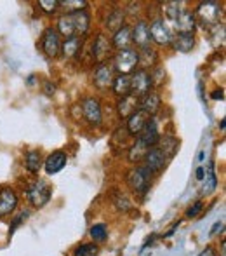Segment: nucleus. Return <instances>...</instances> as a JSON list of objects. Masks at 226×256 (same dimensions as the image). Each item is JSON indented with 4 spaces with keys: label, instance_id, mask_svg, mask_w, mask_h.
<instances>
[{
    "label": "nucleus",
    "instance_id": "f704fd0d",
    "mask_svg": "<svg viewBox=\"0 0 226 256\" xmlns=\"http://www.w3.org/2000/svg\"><path fill=\"white\" fill-rule=\"evenodd\" d=\"M91 237L94 240H98V242H101V240H105L106 237H108V228H106L105 223H98V225H92L91 226Z\"/></svg>",
    "mask_w": 226,
    "mask_h": 256
},
{
    "label": "nucleus",
    "instance_id": "473e14b6",
    "mask_svg": "<svg viewBox=\"0 0 226 256\" xmlns=\"http://www.w3.org/2000/svg\"><path fill=\"white\" fill-rule=\"evenodd\" d=\"M59 6L66 10V14H73L78 12V10H85L87 2L85 0H61Z\"/></svg>",
    "mask_w": 226,
    "mask_h": 256
},
{
    "label": "nucleus",
    "instance_id": "393cba45",
    "mask_svg": "<svg viewBox=\"0 0 226 256\" xmlns=\"http://www.w3.org/2000/svg\"><path fill=\"white\" fill-rule=\"evenodd\" d=\"M80 49H82V38H78V37L66 38V40L61 44V54H63V58H66V60L75 58L80 52Z\"/></svg>",
    "mask_w": 226,
    "mask_h": 256
},
{
    "label": "nucleus",
    "instance_id": "412c9836",
    "mask_svg": "<svg viewBox=\"0 0 226 256\" xmlns=\"http://www.w3.org/2000/svg\"><path fill=\"white\" fill-rule=\"evenodd\" d=\"M132 44V30L129 26H122L118 32L113 34V38H112V46L118 51L122 49H129Z\"/></svg>",
    "mask_w": 226,
    "mask_h": 256
},
{
    "label": "nucleus",
    "instance_id": "4be33fe9",
    "mask_svg": "<svg viewBox=\"0 0 226 256\" xmlns=\"http://www.w3.org/2000/svg\"><path fill=\"white\" fill-rule=\"evenodd\" d=\"M171 46L179 52H190L195 46V37L193 34H178L172 37Z\"/></svg>",
    "mask_w": 226,
    "mask_h": 256
},
{
    "label": "nucleus",
    "instance_id": "bb28decb",
    "mask_svg": "<svg viewBox=\"0 0 226 256\" xmlns=\"http://www.w3.org/2000/svg\"><path fill=\"white\" fill-rule=\"evenodd\" d=\"M148 150H150V146H146L141 140L136 138V142L132 143L131 148H129V160H131L132 164H136V162H141L143 158H145V155H146Z\"/></svg>",
    "mask_w": 226,
    "mask_h": 256
},
{
    "label": "nucleus",
    "instance_id": "a211bd4d",
    "mask_svg": "<svg viewBox=\"0 0 226 256\" xmlns=\"http://www.w3.org/2000/svg\"><path fill=\"white\" fill-rule=\"evenodd\" d=\"M148 120H150L148 115L138 108V110H136L134 114L127 118V132H129V134H132V136H138L139 132L143 131V128H145Z\"/></svg>",
    "mask_w": 226,
    "mask_h": 256
},
{
    "label": "nucleus",
    "instance_id": "2eb2a0df",
    "mask_svg": "<svg viewBox=\"0 0 226 256\" xmlns=\"http://www.w3.org/2000/svg\"><path fill=\"white\" fill-rule=\"evenodd\" d=\"M138 138L141 140L143 143H145L146 146H155L157 143H159L160 140V132H159V128H157V122L155 118H150L148 122H146V126L143 128V131L138 134Z\"/></svg>",
    "mask_w": 226,
    "mask_h": 256
},
{
    "label": "nucleus",
    "instance_id": "9b49d317",
    "mask_svg": "<svg viewBox=\"0 0 226 256\" xmlns=\"http://www.w3.org/2000/svg\"><path fill=\"white\" fill-rule=\"evenodd\" d=\"M171 26L174 28L178 34H193L197 28L195 16H193V12H190V10L183 9L181 12L178 14V18L171 23Z\"/></svg>",
    "mask_w": 226,
    "mask_h": 256
},
{
    "label": "nucleus",
    "instance_id": "a878e982",
    "mask_svg": "<svg viewBox=\"0 0 226 256\" xmlns=\"http://www.w3.org/2000/svg\"><path fill=\"white\" fill-rule=\"evenodd\" d=\"M218 186V178H216V169H214V162L211 160L207 164V169H206V174H204V194L209 196L216 190Z\"/></svg>",
    "mask_w": 226,
    "mask_h": 256
},
{
    "label": "nucleus",
    "instance_id": "c03bdc74",
    "mask_svg": "<svg viewBox=\"0 0 226 256\" xmlns=\"http://www.w3.org/2000/svg\"><path fill=\"white\" fill-rule=\"evenodd\" d=\"M221 256H226V242H221Z\"/></svg>",
    "mask_w": 226,
    "mask_h": 256
},
{
    "label": "nucleus",
    "instance_id": "f3484780",
    "mask_svg": "<svg viewBox=\"0 0 226 256\" xmlns=\"http://www.w3.org/2000/svg\"><path fill=\"white\" fill-rule=\"evenodd\" d=\"M70 16H71V23H73L75 37L80 38L82 35H85L89 32V26H91V16H89L87 9L78 10V12H73V14H70Z\"/></svg>",
    "mask_w": 226,
    "mask_h": 256
},
{
    "label": "nucleus",
    "instance_id": "f8f14e48",
    "mask_svg": "<svg viewBox=\"0 0 226 256\" xmlns=\"http://www.w3.org/2000/svg\"><path fill=\"white\" fill-rule=\"evenodd\" d=\"M112 51H113L112 40H110L106 35L98 34L94 44H92V58L101 64V63H105V60L112 54Z\"/></svg>",
    "mask_w": 226,
    "mask_h": 256
},
{
    "label": "nucleus",
    "instance_id": "2f4dec72",
    "mask_svg": "<svg viewBox=\"0 0 226 256\" xmlns=\"http://www.w3.org/2000/svg\"><path fill=\"white\" fill-rule=\"evenodd\" d=\"M124 26V12L120 9H115L108 18H106V28L110 32H118L120 28Z\"/></svg>",
    "mask_w": 226,
    "mask_h": 256
},
{
    "label": "nucleus",
    "instance_id": "f257e3e1",
    "mask_svg": "<svg viewBox=\"0 0 226 256\" xmlns=\"http://www.w3.org/2000/svg\"><path fill=\"white\" fill-rule=\"evenodd\" d=\"M221 14H223V7L214 0H206L200 2L195 9V21H199L204 28H213L218 26L221 21Z\"/></svg>",
    "mask_w": 226,
    "mask_h": 256
},
{
    "label": "nucleus",
    "instance_id": "f03ea898",
    "mask_svg": "<svg viewBox=\"0 0 226 256\" xmlns=\"http://www.w3.org/2000/svg\"><path fill=\"white\" fill-rule=\"evenodd\" d=\"M152 176L153 172L145 166H138V168L131 169L127 172V185L132 190V194L139 197L145 196L150 190V185H152Z\"/></svg>",
    "mask_w": 226,
    "mask_h": 256
},
{
    "label": "nucleus",
    "instance_id": "5701e85b",
    "mask_svg": "<svg viewBox=\"0 0 226 256\" xmlns=\"http://www.w3.org/2000/svg\"><path fill=\"white\" fill-rule=\"evenodd\" d=\"M155 146L164 155H166L167 158H172L176 154H178V150H179V142L174 138V136H164V138L160 136L159 143H157Z\"/></svg>",
    "mask_w": 226,
    "mask_h": 256
},
{
    "label": "nucleus",
    "instance_id": "7c9ffc66",
    "mask_svg": "<svg viewBox=\"0 0 226 256\" xmlns=\"http://www.w3.org/2000/svg\"><path fill=\"white\" fill-rule=\"evenodd\" d=\"M139 54V64H143V70H146L148 66H153V64L159 61V54L155 52V49L152 48H146V49H141V51H138Z\"/></svg>",
    "mask_w": 226,
    "mask_h": 256
},
{
    "label": "nucleus",
    "instance_id": "c85d7f7f",
    "mask_svg": "<svg viewBox=\"0 0 226 256\" xmlns=\"http://www.w3.org/2000/svg\"><path fill=\"white\" fill-rule=\"evenodd\" d=\"M183 10V4L181 2H164L162 4V12L166 16V23L171 24L172 21L178 18V14Z\"/></svg>",
    "mask_w": 226,
    "mask_h": 256
},
{
    "label": "nucleus",
    "instance_id": "dca6fc26",
    "mask_svg": "<svg viewBox=\"0 0 226 256\" xmlns=\"http://www.w3.org/2000/svg\"><path fill=\"white\" fill-rule=\"evenodd\" d=\"M66 162H68V155L64 152H61V150H56V152H52L44 160L45 172H47V174H56V172H59L61 169L66 166Z\"/></svg>",
    "mask_w": 226,
    "mask_h": 256
},
{
    "label": "nucleus",
    "instance_id": "6ab92c4d",
    "mask_svg": "<svg viewBox=\"0 0 226 256\" xmlns=\"http://www.w3.org/2000/svg\"><path fill=\"white\" fill-rule=\"evenodd\" d=\"M160 104H162L160 96L157 94V92H148V94L139 100V110L145 112L148 117H153V115L160 110Z\"/></svg>",
    "mask_w": 226,
    "mask_h": 256
},
{
    "label": "nucleus",
    "instance_id": "37998d69",
    "mask_svg": "<svg viewBox=\"0 0 226 256\" xmlns=\"http://www.w3.org/2000/svg\"><path fill=\"white\" fill-rule=\"evenodd\" d=\"M204 174H206V168H199L195 171V178L199 180V182H200V180H204Z\"/></svg>",
    "mask_w": 226,
    "mask_h": 256
},
{
    "label": "nucleus",
    "instance_id": "e433bc0d",
    "mask_svg": "<svg viewBox=\"0 0 226 256\" xmlns=\"http://www.w3.org/2000/svg\"><path fill=\"white\" fill-rule=\"evenodd\" d=\"M38 7H40L44 12L47 14H54L59 7V2L57 0H38Z\"/></svg>",
    "mask_w": 226,
    "mask_h": 256
},
{
    "label": "nucleus",
    "instance_id": "cd10ccee",
    "mask_svg": "<svg viewBox=\"0 0 226 256\" xmlns=\"http://www.w3.org/2000/svg\"><path fill=\"white\" fill-rule=\"evenodd\" d=\"M24 166H26V169L31 172V174H37L42 168V154L38 152V150L28 152L24 155Z\"/></svg>",
    "mask_w": 226,
    "mask_h": 256
},
{
    "label": "nucleus",
    "instance_id": "aec40b11",
    "mask_svg": "<svg viewBox=\"0 0 226 256\" xmlns=\"http://www.w3.org/2000/svg\"><path fill=\"white\" fill-rule=\"evenodd\" d=\"M138 106H139V100L134 98L132 94L125 96V98H120V100H118V103H117L118 117L127 120V118L131 117L136 110H138Z\"/></svg>",
    "mask_w": 226,
    "mask_h": 256
},
{
    "label": "nucleus",
    "instance_id": "b1692460",
    "mask_svg": "<svg viewBox=\"0 0 226 256\" xmlns=\"http://www.w3.org/2000/svg\"><path fill=\"white\" fill-rule=\"evenodd\" d=\"M112 89L115 94L118 96V100L129 96L131 94V77L129 75H115Z\"/></svg>",
    "mask_w": 226,
    "mask_h": 256
},
{
    "label": "nucleus",
    "instance_id": "423d86ee",
    "mask_svg": "<svg viewBox=\"0 0 226 256\" xmlns=\"http://www.w3.org/2000/svg\"><path fill=\"white\" fill-rule=\"evenodd\" d=\"M148 28H150V37H152L153 42H157L159 46H171L174 35H172V30L169 28V24H167L162 18L153 20Z\"/></svg>",
    "mask_w": 226,
    "mask_h": 256
},
{
    "label": "nucleus",
    "instance_id": "4c0bfd02",
    "mask_svg": "<svg viewBox=\"0 0 226 256\" xmlns=\"http://www.w3.org/2000/svg\"><path fill=\"white\" fill-rule=\"evenodd\" d=\"M28 214H30V212L28 211H23V212H19V214L16 216V218H14V222H12V225H10V230H9V237H12V234H14V230L17 228V226L21 225V223L24 222V220L28 218Z\"/></svg>",
    "mask_w": 226,
    "mask_h": 256
},
{
    "label": "nucleus",
    "instance_id": "39448f33",
    "mask_svg": "<svg viewBox=\"0 0 226 256\" xmlns=\"http://www.w3.org/2000/svg\"><path fill=\"white\" fill-rule=\"evenodd\" d=\"M131 94L134 98L141 100L143 96H146L148 92H152V86H153V78L152 74L148 70H136L131 75Z\"/></svg>",
    "mask_w": 226,
    "mask_h": 256
},
{
    "label": "nucleus",
    "instance_id": "9d476101",
    "mask_svg": "<svg viewBox=\"0 0 226 256\" xmlns=\"http://www.w3.org/2000/svg\"><path fill=\"white\" fill-rule=\"evenodd\" d=\"M82 115L84 118L89 122V124H101V117H103V112H101V104L96 98H85L82 102Z\"/></svg>",
    "mask_w": 226,
    "mask_h": 256
},
{
    "label": "nucleus",
    "instance_id": "58836bf2",
    "mask_svg": "<svg viewBox=\"0 0 226 256\" xmlns=\"http://www.w3.org/2000/svg\"><path fill=\"white\" fill-rule=\"evenodd\" d=\"M202 208H204V204L200 202V200H197V202L186 211V218H195V216H199V212L202 211Z\"/></svg>",
    "mask_w": 226,
    "mask_h": 256
},
{
    "label": "nucleus",
    "instance_id": "c9c22d12",
    "mask_svg": "<svg viewBox=\"0 0 226 256\" xmlns=\"http://www.w3.org/2000/svg\"><path fill=\"white\" fill-rule=\"evenodd\" d=\"M96 253H98V246L96 244H80L75 250L73 256H96Z\"/></svg>",
    "mask_w": 226,
    "mask_h": 256
},
{
    "label": "nucleus",
    "instance_id": "79ce46f5",
    "mask_svg": "<svg viewBox=\"0 0 226 256\" xmlns=\"http://www.w3.org/2000/svg\"><path fill=\"white\" fill-rule=\"evenodd\" d=\"M213 100H225L223 89H216V91L213 92Z\"/></svg>",
    "mask_w": 226,
    "mask_h": 256
},
{
    "label": "nucleus",
    "instance_id": "1a4fd4ad",
    "mask_svg": "<svg viewBox=\"0 0 226 256\" xmlns=\"http://www.w3.org/2000/svg\"><path fill=\"white\" fill-rule=\"evenodd\" d=\"M17 208V196L10 186H0V218L12 214Z\"/></svg>",
    "mask_w": 226,
    "mask_h": 256
},
{
    "label": "nucleus",
    "instance_id": "a19ab883",
    "mask_svg": "<svg viewBox=\"0 0 226 256\" xmlns=\"http://www.w3.org/2000/svg\"><path fill=\"white\" fill-rule=\"evenodd\" d=\"M197 256H216V251H214V248L213 246H207L204 251H200Z\"/></svg>",
    "mask_w": 226,
    "mask_h": 256
},
{
    "label": "nucleus",
    "instance_id": "4468645a",
    "mask_svg": "<svg viewBox=\"0 0 226 256\" xmlns=\"http://www.w3.org/2000/svg\"><path fill=\"white\" fill-rule=\"evenodd\" d=\"M132 42L141 49H146L150 48V42H152V37H150V28H148V23L145 20H139L136 23V26L132 28Z\"/></svg>",
    "mask_w": 226,
    "mask_h": 256
},
{
    "label": "nucleus",
    "instance_id": "20e7f679",
    "mask_svg": "<svg viewBox=\"0 0 226 256\" xmlns=\"http://www.w3.org/2000/svg\"><path fill=\"white\" fill-rule=\"evenodd\" d=\"M52 188L47 182L44 180H37V182L30 183L26 188V199L33 208H44L45 204L51 200Z\"/></svg>",
    "mask_w": 226,
    "mask_h": 256
},
{
    "label": "nucleus",
    "instance_id": "6e6552de",
    "mask_svg": "<svg viewBox=\"0 0 226 256\" xmlns=\"http://www.w3.org/2000/svg\"><path fill=\"white\" fill-rule=\"evenodd\" d=\"M113 78H115V70L112 64H108V63L98 64L94 70V75H92V82H94L96 88L101 89V91L112 88Z\"/></svg>",
    "mask_w": 226,
    "mask_h": 256
},
{
    "label": "nucleus",
    "instance_id": "7ed1b4c3",
    "mask_svg": "<svg viewBox=\"0 0 226 256\" xmlns=\"http://www.w3.org/2000/svg\"><path fill=\"white\" fill-rule=\"evenodd\" d=\"M113 70L118 72V75H131L139 66V54L138 49H122L117 51L113 56Z\"/></svg>",
    "mask_w": 226,
    "mask_h": 256
},
{
    "label": "nucleus",
    "instance_id": "72a5a7b5",
    "mask_svg": "<svg viewBox=\"0 0 226 256\" xmlns=\"http://www.w3.org/2000/svg\"><path fill=\"white\" fill-rule=\"evenodd\" d=\"M113 202H115V208L118 209V211H122V212H129L132 209V202H131V199H129L125 194H120V192H117L115 194V199H113Z\"/></svg>",
    "mask_w": 226,
    "mask_h": 256
},
{
    "label": "nucleus",
    "instance_id": "ddd939ff",
    "mask_svg": "<svg viewBox=\"0 0 226 256\" xmlns=\"http://www.w3.org/2000/svg\"><path fill=\"white\" fill-rule=\"evenodd\" d=\"M145 168H148L152 172H160L164 168L167 166V162H169V158L166 157L162 152H160L157 146H152V148L146 152L145 155Z\"/></svg>",
    "mask_w": 226,
    "mask_h": 256
},
{
    "label": "nucleus",
    "instance_id": "0eeeda50",
    "mask_svg": "<svg viewBox=\"0 0 226 256\" xmlns=\"http://www.w3.org/2000/svg\"><path fill=\"white\" fill-rule=\"evenodd\" d=\"M40 48L47 58H57L61 52V42H59V34H57L56 28H47V30L42 34Z\"/></svg>",
    "mask_w": 226,
    "mask_h": 256
},
{
    "label": "nucleus",
    "instance_id": "c756f323",
    "mask_svg": "<svg viewBox=\"0 0 226 256\" xmlns=\"http://www.w3.org/2000/svg\"><path fill=\"white\" fill-rule=\"evenodd\" d=\"M57 34L64 35L66 38L75 37L73 23H71V16H70V14H63V16L57 20Z\"/></svg>",
    "mask_w": 226,
    "mask_h": 256
},
{
    "label": "nucleus",
    "instance_id": "ea45409f",
    "mask_svg": "<svg viewBox=\"0 0 226 256\" xmlns=\"http://www.w3.org/2000/svg\"><path fill=\"white\" fill-rule=\"evenodd\" d=\"M223 222H216V223H214V226H213V228H211V234H209V236H216V234L218 232H221V230H223Z\"/></svg>",
    "mask_w": 226,
    "mask_h": 256
}]
</instances>
